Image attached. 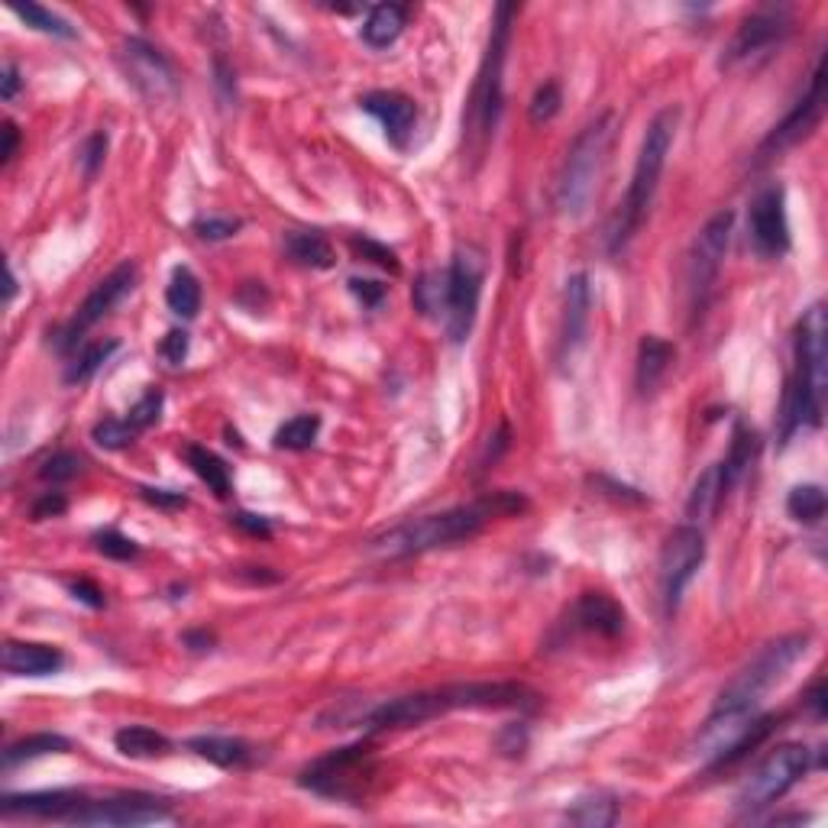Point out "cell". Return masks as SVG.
Returning <instances> with one entry per match:
<instances>
[{"label":"cell","mask_w":828,"mask_h":828,"mask_svg":"<svg viewBox=\"0 0 828 828\" xmlns=\"http://www.w3.org/2000/svg\"><path fill=\"white\" fill-rule=\"evenodd\" d=\"M162 819H169V802L147 796V792H123V796H108V799L88 796L72 819V826L123 828L150 826V822H162Z\"/></svg>","instance_id":"9a60e30c"},{"label":"cell","mask_w":828,"mask_h":828,"mask_svg":"<svg viewBox=\"0 0 828 828\" xmlns=\"http://www.w3.org/2000/svg\"><path fill=\"white\" fill-rule=\"evenodd\" d=\"M787 33H790V10L787 7H760L738 27V33L725 52V65L751 59L757 52L770 49L774 42H780Z\"/></svg>","instance_id":"ac0fdd59"},{"label":"cell","mask_w":828,"mask_h":828,"mask_svg":"<svg viewBox=\"0 0 828 828\" xmlns=\"http://www.w3.org/2000/svg\"><path fill=\"white\" fill-rule=\"evenodd\" d=\"M674 356H677L674 343L654 337V334H647V337L640 340L638 366H635V382H638L640 395H650L664 382V376L670 373Z\"/></svg>","instance_id":"d4e9b609"},{"label":"cell","mask_w":828,"mask_h":828,"mask_svg":"<svg viewBox=\"0 0 828 828\" xmlns=\"http://www.w3.org/2000/svg\"><path fill=\"white\" fill-rule=\"evenodd\" d=\"M483 279H486V265H483L479 250L473 246L456 250L451 269L444 272V327L453 343L469 340L479 299H483Z\"/></svg>","instance_id":"30bf717a"},{"label":"cell","mask_w":828,"mask_h":828,"mask_svg":"<svg viewBox=\"0 0 828 828\" xmlns=\"http://www.w3.org/2000/svg\"><path fill=\"white\" fill-rule=\"evenodd\" d=\"M84 792L75 790H52V792H20V796H3L0 809L7 819L27 816V819H46V822H69L84 806Z\"/></svg>","instance_id":"d6986e66"},{"label":"cell","mask_w":828,"mask_h":828,"mask_svg":"<svg viewBox=\"0 0 828 828\" xmlns=\"http://www.w3.org/2000/svg\"><path fill=\"white\" fill-rule=\"evenodd\" d=\"M731 224H735V214L718 211L716 218H709L706 226L696 233V240L689 246V256H686V302H689L693 321L703 317V311L713 302L721 260H725L728 240H731Z\"/></svg>","instance_id":"ba28073f"},{"label":"cell","mask_w":828,"mask_h":828,"mask_svg":"<svg viewBox=\"0 0 828 828\" xmlns=\"http://www.w3.org/2000/svg\"><path fill=\"white\" fill-rule=\"evenodd\" d=\"M189 748L198 757H204V760H211V764H218V767H246V764H253V757L256 751L246 745V741H240V738H218V735H208V738H191Z\"/></svg>","instance_id":"f1b7e54d"},{"label":"cell","mask_w":828,"mask_h":828,"mask_svg":"<svg viewBox=\"0 0 828 828\" xmlns=\"http://www.w3.org/2000/svg\"><path fill=\"white\" fill-rule=\"evenodd\" d=\"M159 414H162V392H147V395L130 408L127 421H130L137 431H147V427H152V424L159 421Z\"/></svg>","instance_id":"ee69618b"},{"label":"cell","mask_w":828,"mask_h":828,"mask_svg":"<svg viewBox=\"0 0 828 828\" xmlns=\"http://www.w3.org/2000/svg\"><path fill=\"white\" fill-rule=\"evenodd\" d=\"M809 767H812V751L806 745L774 748L757 764L751 777L745 780V787L738 792V809L754 816V812L774 806L777 799H784L809 774Z\"/></svg>","instance_id":"9c48e42d"},{"label":"cell","mask_w":828,"mask_h":828,"mask_svg":"<svg viewBox=\"0 0 828 828\" xmlns=\"http://www.w3.org/2000/svg\"><path fill=\"white\" fill-rule=\"evenodd\" d=\"M725 498H728V489H725L721 463H713V466L693 483V492H689V498H686V518H689V525H709V522L716 518V512L721 508Z\"/></svg>","instance_id":"cb8c5ba5"},{"label":"cell","mask_w":828,"mask_h":828,"mask_svg":"<svg viewBox=\"0 0 828 828\" xmlns=\"http://www.w3.org/2000/svg\"><path fill=\"white\" fill-rule=\"evenodd\" d=\"M233 522L243 527V531H250V534H263V537H269V531H272L265 518H260V515H246V512H243V515H236Z\"/></svg>","instance_id":"9f6ffc18"},{"label":"cell","mask_w":828,"mask_h":828,"mask_svg":"<svg viewBox=\"0 0 828 828\" xmlns=\"http://www.w3.org/2000/svg\"><path fill=\"white\" fill-rule=\"evenodd\" d=\"M165 304L172 314L191 321L198 311H201V282L198 275L191 272L189 265H179L169 279V289H165Z\"/></svg>","instance_id":"1f68e13d"},{"label":"cell","mask_w":828,"mask_h":828,"mask_svg":"<svg viewBox=\"0 0 828 828\" xmlns=\"http://www.w3.org/2000/svg\"><path fill=\"white\" fill-rule=\"evenodd\" d=\"M120 65L127 72V81L150 101H162L175 94V69L172 62L150 46L147 39H127L120 46Z\"/></svg>","instance_id":"e0dca14e"},{"label":"cell","mask_w":828,"mask_h":828,"mask_svg":"<svg viewBox=\"0 0 828 828\" xmlns=\"http://www.w3.org/2000/svg\"><path fill=\"white\" fill-rule=\"evenodd\" d=\"M677 123H679V111L677 108H667L660 111L644 140H640V152L638 162H635V175H632V185H628V194L615 214V221L608 226V250L618 253L628 246V240L638 233V226L644 224L650 204H654V194H657V185H660V175H664V165H667V155H670V147L677 140Z\"/></svg>","instance_id":"3957f363"},{"label":"cell","mask_w":828,"mask_h":828,"mask_svg":"<svg viewBox=\"0 0 828 828\" xmlns=\"http://www.w3.org/2000/svg\"><path fill=\"white\" fill-rule=\"evenodd\" d=\"M350 289L356 292L360 302L370 304V307H376V304L382 302V295H385V285H378V282H363V279H353Z\"/></svg>","instance_id":"f5cc1de1"},{"label":"cell","mask_w":828,"mask_h":828,"mask_svg":"<svg viewBox=\"0 0 828 828\" xmlns=\"http://www.w3.org/2000/svg\"><path fill=\"white\" fill-rule=\"evenodd\" d=\"M133 289H137V265L133 263L117 265L111 275H108V279H101V282L94 285V292L81 302V307L75 311V317L65 324V331H62L59 340H55V346H59L62 353H69L72 346H78V340L84 337V331H88V327H94L98 321H104L113 307L123 302Z\"/></svg>","instance_id":"5bb4252c"},{"label":"cell","mask_w":828,"mask_h":828,"mask_svg":"<svg viewBox=\"0 0 828 828\" xmlns=\"http://www.w3.org/2000/svg\"><path fill=\"white\" fill-rule=\"evenodd\" d=\"M13 292H17V279H13V269L7 265V302H13Z\"/></svg>","instance_id":"91938a15"},{"label":"cell","mask_w":828,"mask_h":828,"mask_svg":"<svg viewBox=\"0 0 828 828\" xmlns=\"http://www.w3.org/2000/svg\"><path fill=\"white\" fill-rule=\"evenodd\" d=\"M561 104H564V94H561V84L557 81H544L537 91H534V98H531V123H547V120H554L557 111H561Z\"/></svg>","instance_id":"ab89813d"},{"label":"cell","mask_w":828,"mask_h":828,"mask_svg":"<svg viewBox=\"0 0 828 828\" xmlns=\"http://www.w3.org/2000/svg\"><path fill=\"white\" fill-rule=\"evenodd\" d=\"M370 757H373L370 745L340 748V751L314 760L302 774V784L314 792H321V796L350 799V796L363 790V777L370 774Z\"/></svg>","instance_id":"4fadbf2b"},{"label":"cell","mask_w":828,"mask_h":828,"mask_svg":"<svg viewBox=\"0 0 828 828\" xmlns=\"http://www.w3.org/2000/svg\"><path fill=\"white\" fill-rule=\"evenodd\" d=\"M826 366H828V324L826 307L812 304L799 321L796 334V376L787 388L784 402V431L780 437L790 441L799 427L822 424V398H826Z\"/></svg>","instance_id":"7a4b0ae2"},{"label":"cell","mask_w":828,"mask_h":828,"mask_svg":"<svg viewBox=\"0 0 828 828\" xmlns=\"http://www.w3.org/2000/svg\"><path fill=\"white\" fill-rule=\"evenodd\" d=\"M104 155H108V137L104 133H94L88 137L84 150H81V169H84V179H94L98 169L104 165Z\"/></svg>","instance_id":"f6af8a7d"},{"label":"cell","mask_w":828,"mask_h":828,"mask_svg":"<svg viewBox=\"0 0 828 828\" xmlns=\"http://www.w3.org/2000/svg\"><path fill=\"white\" fill-rule=\"evenodd\" d=\"M360 108L370 113V117H376L378 127L385 130V137H388V143L392 147H405L408 143V137H412L414 130V120H417V108H414L412 98H405V94H398V91H370L363 101H360Z\"/></svg>","instance_id":"44dd1931"},{"label":"cell","mask_w":828,"mask_h":828,"mask_svg":"<svg viewBox=\"0 0 828 828\" xmlns=\"http://www.w3.org/2000/svg\"><path fill=\"white\" fill-rule=\"evenodd\" d=\"M754 453H757V437L751 431H738L735 434V444L728 456L721 460V476H725V489L731 492L738 486V479L745 476V469L754 463Z\"/></svg>","instance_id":"8d00e7d4"},{"label":"cell","mask_w":828,"mask_h":828,"mask_svg":"<svg viewBox=\"0 0 828 828\" xmlns=\"http://www.w3.org/2000/svg\"><path fill=\"white\" fill-rule=\"evenodd\" d=\"M806 706L812 709V716L816 718H826V686H822V683H816V686L809 689Z\"/></svg>","instance_id":"6f0895ef"},{"label":"cell","mask_w":828,"mask_h":828,"mask_svg":"<svg viewBox=\"0 0 828 828\" xmlns=\"http://www.w3.org/2000/svg\"><path fill=\"white\" fill-rule=\"evenodd\" d=\"M748 233L754 250L764 260H780L790 250V221H787V194L780 185L757 191L748 214Z\"/></svg>","instance_id":"2e32d148"},{"label":"cell","mask_w":828,"mask_h":828,"mask_svg":"<svg viewBox=\"0 0 828 828\" xmlns=\"http://www.w3.org/2000/svg\"><path fill=\"white\" fill-rule=\"evenodd\" d=\"M72 751V741L55 735V731H39V735H27L13 745H7L3 751V770H13L27 760H37V757H46V754H65Z\"/></svg>","instance_id":"f546056e"},{"label":"cell","mask_w":828,"mask_h":828,"mask_svg":"<svg viewBox=\"0 0 828 828\" xmlns=\"http://www.w3.org/2000/svg\"><path fill=\"white\" fill-rule=\"evenodd\" d=\"M317 431H321L317 414H299L275 431V447L279 451H307L317 441Z\"/></svg>","instance_id":"d590c367"},{"label":"cell","mask_w":828,"mask_h":828,"mask_svg":"<svg viewBox=\"0 0 828 828\" xmlns=\"http://www.w3.org/2000/svg\"><path fill=\"white\" fill-rule=\"evenodd\" d=\"M405 27H408V7L405 3H378V7L370 10L360 37L370 49H388L395 39L405 33Z\"/></svg>","instance_id":"484cf974"},{"label":"cell","mask_w":828,"mask_h":828,"mask_svg":"<svg viewBox=\"0 0 828 828\" xmlns=\"http://www.w3.org/2000/svg\"><path fill=\"white\" fill-rule=\"evenodd\" d=\"M69 589H72V596H75L78 603L91 605V608H101V605H104V593H101L91 579H75V583H69Z\"/></svg>","instance_id":"816d5d0a"},{"label":"cell","mask_w":828,"mask_h":828,"mask_svg":"<svg viewBox=\"0 0 828 828\" xmlns=\"http://www.w3.org/2000/svg\"><path fill=\"white\" fill-rule=\"evenodd\" d=\"M706 561V534L696 525H679L664 551H660V596H664V612L674 615L683 603L686 586L696 579L699 566Z\"/></svg>","instance_id":"8fae6325"},{"label":"cell","mask_w":828,"mask_h":828,"mask_svg":"<svg viewBox=\"0 0 828 828\" xmlns=\"http://www.w3.org/2000/svg\"><path fill=\"white\" fill-rule=\"evenodd\" d=\"M69 508L65 495L62 492H42L37 502H33V522H46V518H59L62 512Z\"/></svg>","instance_id":"681fc988"},{"label":"cell","mask_w":828,"mask_h":828,"mask_svg":"<svg viewBox=\"0 0 828 828\" xmlns=\"http://www.w3.org/2000/svg\"><path fill=\"white\" fill-rule=\"evenodd\" d=\"M573 618L583 632H593L603 638H618L625 632V608L605 593H583L573 608Z\"/></svg>","instance_id":"603a6c76"},{"label":"cell","mask_w":828,"mask_h":828,"mask_svg":"<svg viewBox=\"0 0 828 828\" xmlns=\"http://www.w3.org/2000/svg\"><path fill=\"white\" fill-rule=\"evenodd\" d=\"M612 140H615V113H603L569 147L561 182H557V208L564 218L586 214L589 201L596 198V189H599Z\"/></svg>","instance_id":"277c9868"},{"label":"cell","mask_w":828,"mask_h":828,"mask_svg":"<svg viewBox=\"0 0 828 828\" xmlns=\"http://www.w3.org/2000/svg\"><path fill=\"white\" fill-rule=\"evenodd\" d=\"M777 728V716H754V713H713V718L699 728L693 754L699 760H713L716 767H731Z\"/></svg>","instance_id":"52a82bcc"},{"label":"cell","mask_w":828,"mask_h":828,"mask_svg":"<svg viewBox=\"0 0 828 828\" xmlns=\"http://www.w3.org/2000/svg\"><path fill=\"white\" fill-rule=\"evenodd\" d=\"M414 304L421 314H444V275H424L417 285H414Z\"/></svg>","instance_id":"b9f144b4"},{"label":"cell","mask_w":828,"mask_h":828,"mask_svg":"<svg viewBox=\"0 0 828 828\" xmlns=\"http://www.w3.org/2000/svg\"><path fill=\"white\" fill-rule=\"evenodd\" d=\"M589 311H593V285L586 272H576L566 279L564 292V321H561V360H573L583 346L589 331Z\"/></svg>","instance_id":"ffe728a7"},{"label":"cell","mask_w":828,"mask_h":828,"mask_svg":"<svg viewBox=\"0 0 828 828\" xmlns=\"http://www.w3.org/2000/svg\"><path fill=\"white\" fill-rule=\"evenodd\" d=\"M518 7L512 3H498L495 17H492V37L483 69H479V81L473 88V101H469V133L489 140L502 113V69H505V49H508V37H512V20H515Z\"/></svg>","instance_id":"8992f818"},{"label":"cell","mask_w":828,"mask_h":828,"mask_svg":"<svg viewBox=\"0 0 828 828\" xmlns=\"http://www.w3.org/2000/svg\"><path fill=\"white\" fill-rule=\"evenodd\" d=\"M20 84H23L20 69H17L13 62H7V65H3V78H0V98H3V101H13L17 91H20Z\"/></svg>","instance_id":"db71d44e"},{"label":"cell","mask_w":828,"mask_h":828,"mask_svg":"<svg viewBox=\"0 0 828 828\" xmlns=\"http://www.w3.org/2000/svg\"><path fill=\"white\" fill-rule=\"evenodd\" d=\"M185 460H189V466L194 469V476L214 492L218 498L230 495V469H226V463L218 453L201 447V444H189L185 447Z\"/></svg>","instance_id":"4dcf8cb0"},{"label":"cell","mask_w":828,"mask_h":828,"mask_svg":"<svg viewBox=\"0 0 828 828\" xmlns=\"http://www.w3.org/2000/svg\"><path fill=\"white\" fill-rule=\"evenodd\" d=\"M236 230H240V221H236V218H204V221L194 224V233H198L201 240H226V236H233Z\"/></svg>","instance_id":"c3c4849f"},{"label":"cell","mask_w":828,"mask_h":828,"mask_svg":"<svg viewBox=\"0 0 828 828\" xmlns=\"http://www.w3.org/2000/svg\"><path fill=\"white\" fill-rule=\"evenodd\" d=\"M285 253L295 265L304 269H331L334 265V246L317 230H292L285 236Z\"/></svg>","instance_id":"83f0119b"},{"label":"cell","mask_w":828,"mask_h":828,"mask_svg":"<svg viewBox=\"0 0 828 828\" xmlns=\"http://www.w3.org/2000/svg\"><path fill=\"white\" fill-rule=\"evenodd\" d=\"M822 104H826V65H822V55H819L816 69H812V78H809V88L792 104V111L767 133V140L757 150V159L767 162V159H774V155H780V152L796 147L799 140H806L819 127V120H822Z\"/></svg>","instance_id":"7c38bea8"},{"label":"cell","mask_w":828,"mask_h":828,"mask_svg":"<svg viewBox=\"0 0 828 828\" xmlns=\"http://www.w3.org/2000/svg\"><path fill=\"white\" fill-rule=\"evenodd\" d=\"M137 434H140V431H137L127 417H104V421H98L94 431H91L94 444L104 447V451H123V447H130Z\"/></svg>","instance_id":"f35d334b"},{"label":"cell","mask_w":828,"mask_h":828,"mask_svg":"<svg viewBox=\"0 0 828 828\" xmlns=\"http://www.w3.org/2000/svg\"><path fill=\"white\" fill-rule=\"evenodd\" d=\"M809 650L806 635H790V638L767 644L748 667H741L735 679L718 693L716 709L713 713H754L757 703L790 674L796 660Z\"/></svg>","instance_id":"5b68a950"},{"label":"cell","mask_w":828,"mask_h":828,"mask_svg":"<svg viewBox=\"0 0 828 828\" xmlns=\"http://www.w3.org/2000/svg\"><path fill=\"white\" fill-rule=\"evenodd\" d=\"M113 350H117V343L113 340H101V343H88V346H81L75 353V360L69 363V370H65V382H72V385H81V382H88V378H94V373L108 363L113 356Z\"/></svg>","instance_id":"e575fe53"},{"label":"cell","mask_w":828,"mask_h":828,"mask_svg":"<svg viewBox=\"0 0 828 828\" xmlns=\"http://www.w3.org/2000/svg\"><path fill=\"white\" fill-rule=\"evenodd\" d=\"M787 512H790L792 522L799 525H819L822 515H826V489L816 486V483H806V486H796L787 498Z\"/></svg>","instance_id":"836d02e7"},{"label":"cell","mask_w":828,"mask_h":828,"mask_svg":"<svg viewBox=\"0 0 828 828\" xmlns=\"http://www.w3.org/2000/svg\"><path fill=\"white\" fill-rule=\"evenodd\" d=\"M113 748L123 757H133V760H159V757L172 754V741L162 731L147 728V725H127L113 735Z\"/></svg>","instance_id":"4316f807"},{"label":"cell","mask_w":828,"mask_h":828,"mask_svg":"<svg viewBox=\"0 0 828 828\" xmlns=\"http://www.w3.org/2000/svg\"><path fill=\"white\" fill-rule=\"evenodd\" d=\"M62 667H65V654L52 644H33V640L3 644V670L10 677H52Z\"/></svg>","instance_id":"7402d4cb"},{"label":"cell","mask_w":828,"mask_h":828,"mask_svg":"<svg viewBox=\"0 0 828 828\" xmlns=\"http://www.w3.org/2000/svg\"><path fill=\"white\" fill-rule=\"evenodd\" d=\"M350 246H353L356 253H363V260L382 265V269L398 272V260H395V253H392V250H385V246H378L376 240H366V236L360 240V236H353V240H350Z\"/></svg>","instance_id":"bcb514c9"},{"label":"cell","mask_w":828,"mask_h":828,"mask_svg":"<svg viewBox=\"0 0 828 828\" xmlns=\"http://www.w3.org/2000/svg\"><path fill=\"white\" fill-rule=\"evenodd\" d=\"M94 547H98V554H104V557H111V561H133V557H140L137 541H130L127 534H120V531H113V527L94 534Z\"/></svg>","instance_id":"60d3db41"},{"label":"cell","mask_w":828,"mask_h":828,"mask_svg":"<svg viewBox=\"0 0 828 828\" xmlns=\"http://www.w3.org/2000/svg\"><path fill=\"white\" fill-rule=\"evenodd\" d=\"M615 819H618V802L605 792L576 799V806L566 812V822L583 828H608L615 826Z\"/></svg>","instance_id":"d6a6232c"},{"label":"cell","mask_w":828,"mask_h":828,"mask_svg":"<svg viewBox=\"0 0 828 828\" xmlns=\"http://www.w3.org/2000/svg\"><path fill=\"white\" fill-rule=\"evenodd\" d=\"M211 635H204V632H194V635H185V644H189L191 650H204L208 644H211Z\"/></svg>","instance_id":"680465c9"},{"label":"cell","mask_w":828,"mask_h":828,"mask_svg":"<svg viewBox=\"0 0 828 828\" xmlns=\"http://www.w3.org/2000/svg\"><path fill=\"white\" fill-rule=\"evenodd\" d=\"M13 13H17L27 27H33L39 33H46V37L75 39V27H72L69 20H62L59 13H52V10H46V7H39V3H13Z\"/></svg>","instance_id":"74e56055"},{"label":"cell","mask_w":828,"mask_h":828,"mask_svg":"<svg viewBox=\"0 0 828 828\" xmlns=\"http://www.w3.org/2000/svg\"><path fill=\"white\" fill-rule=\"evenodd\" d=\"M522 512H527V498L522 492H489V495H483V498H476L469 505L447 508V512H437V515H424V518H414V522H402L392 531L378 534L370 547L382 557H388V561L427 554V551L451 547V544L476 537L492 518H512V515H522Z\"/></svg>","instance_id":"6da1fadb"},{"label":"cell","mask_w":828,"mask_h":828,"mask_svg":"<svg viewBox=\"0 0 828 828\" xmlns=\"http://www.w3.org/2000/svg\"><path fill=\"white\" fill-rule=\"evenodd\" d=\"M17 143H20V130H17V123H3V150H0V162L7 165L13 155H17Z\"/></svg>","instance_id":"11a10c76"},{"label":"cell","mask_w":828,"mask_h":828,"mask_svg":"<svg viewBox=\"0 0 828 828\" xmlns=\"http://www.w3.org/2000/svg\"><path fill=\"white\" fill-rule=\"evenodd\" d=\"M159 356H162L169 366H182L185 356H189V334H185V331H169L165 340L159 343Z\"/></svg>","instance_id":"7dc6e473"},{"label":"cell","mask_w":828,"mask_h":828,"mask_svg":"<svg viewBox=\"0 0 828 828\" xmlns=\"http://www.w3.org/2000/svg\"><path fill=\"white\" fill-rule=\"evenodd\" d=\"M140 495L155 505V508H169V512H175V508H185L189 505V498L182 495V492H169V489H140Z\"/></svg>","instance_id":"f907efd6"},{"label":"cell","mask_w":828,"mask_h":828,"mask_svg":"<svg viewBox=\"0 0 828 828\" xmlns=\"http://www.w3.org/2000/svg\"><path fill=\"white\" fill-rule=\"evenodd\" d=\"M78 473H81V460L69 451L52 453V456L39 466V476H42L46 483H69V479H75Z\"/></svg>","instance_id":"7bdbcfd3"}]
</instances>
